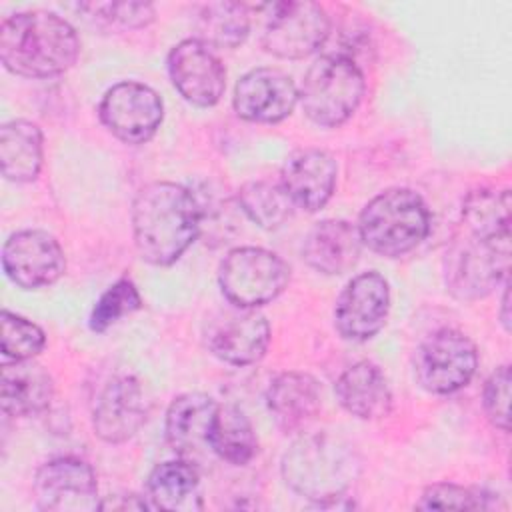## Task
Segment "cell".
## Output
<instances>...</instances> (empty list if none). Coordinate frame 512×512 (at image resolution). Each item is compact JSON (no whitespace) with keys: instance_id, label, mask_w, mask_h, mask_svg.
<instances>
[{"instance_id":"6da1fadb","label":"cell","mask_w":512,"mask_h":512,"mask_svg":"<svg viewBox=\"0 0 512 512\" xmlns=\"http://www.w3.org/2000/svg\"><path fill=\"white\" fill-rule=\"evenodd\" d=\"M202 212L198 198L174 182H150L132 202V234L142 260L174 264L198 238Z\"/></svg>"},{"instance_id":"7a4b0ae2","label":"cell","mask_w":512,"mask_h":512,"mask_svg":"<svg viewBox=\"0 0 512 512\" xmlns=\"http://www.w3.org/2000/svg\"><path fill=\"white\" fill-rule=\"evenodd\" d=\"M80 38L68 20L46 10L18 12L2 20L0 60L24 78H52L74 66Z\"/></svg>"},{"instance_id":"3957f363","label":"cell","mask_w":512,"mask_h":512,"mask_svg":"<svg viewBox=\"0 0 512 512\" xmlns=\"http://www.w3.org/2000/svg\"><path fill=\"white\" fill-rule=\"evenodd\" d=\"M280 472L294 494L328 506L354 484L360 458L352 444L334 434H304L284 452Z\"/></svg>"},{"instance_id":"277c9868","label":"cell","mask_w":512,"mask_h":512,"mask_svg":"<svg viewBox=\"0 0 512 512\" xmlns=\"http://www.w3.org/2000/svg\"><path fill=\"white\" fill-rule=\"evenodd\" d=\"M430 232V212L424 200L408 188H388L374 196L358 218L364 246L386 258L412 252Z\"/></svg>"},{"instance_id":"5b68a950","label":"cell","mask_w":512,"mask_h":512,"mask_svg":"<svg viewBox=\"0 0 512 512\" xmlns=\"http://www.w3.org/2000/svg\"><path fill=\"white\" fill-rule=\"evenodd\" d=\"M364 88V74L350 56L324 54L306 70L298 100L314 124L336 128L356 112Z\"/></svg>"},{"instance_id":"8992f818","label":"cell","mask_w":512,"mask_h":512,"mask_svg":"<svg viewBox=\"0 0 512 512\" xmlns=\"http://www.w3.org/2000/svg\"><path fill=\"white\" fill-rule=\"evenodd\" d=\"M290 280L288 264L258 246L230 250L218 270V284L226 300L242 308H258L278 298Z\"/></svg>"},{"instance_id":"52a82bcc","label":"cell","mask_w":512,"mask_h":512,"mask_svg":"<svg viewBox=\"0 0 512 512\" xmlns=\"http://www.w3.org/2000/svg\"><path fill=\"white\" fill-rule=\"evenodd\" d=\"M478 352L474 342L456 328L428 334L414 352V376L430 394L462 390L476 374Z\"/></svg>"},{"instance_id":"ba28073f","label":"cell","mask_w":512,"mask_h":512,"mask_svg":"<svg viewBox=\"0 0 512 512\" xmlns=\"http://www.w3.org/2000/svg\"><path fill=\"white\" fill-rule=\"evenodd\" d=\"M262 8L268 10L262 30V46L276 58H306L330 36V18L316 2L288 0L272 2Z\"/></svg>"},{"instance_id":"9c48e42d","label":"cell","mask_w":512,"mask_h":512,"mask_svg":"<svg viewBox=\"0 0 512 512\" xmlns=\"http://www.w3.org/2000/svg\"><path fill=\"white\" fill-rule=\"evenodd\" d=\"M204 344L212 356L230 366H250L270 346V324L256 308L232 304L206 320Z\"/></svg>"},{"instance_id":"30bf717a","label":"cell","mask_w":512,"mask_h":512,"mask_svg":"<svg viewBox=\"0 0 512 512\" xmlns=\"http://www.w3.org/2000/svg\"><path fill=\"white\" fill-rule=\"evenodd\" d=\"M98 116L120 142L136 146L148 142L158 132L164 104L154 88L124 80L104 92Z\"/></svg>"},{"instance_id":"8fae6325","label":"cell","mask_w":512,"mask_h":512,"mask_svg":"<svg viewBox=\"0 0 512 512\" xmlns=\"http://www.w3.org/2000/svg\"><path fill=\"white\" fill-rule=\"evenodd\" d=\"M36 506L46 512L102 510L92 466L76 456H58L44 462L34 474Z\"/></svg>"},{"instance_id":"7c38bea8","label":"cell","mask_w":512,"mask_h":512,"mask_svg":"<svg viewBox=\"0 0 512 512\" xmlns=\"http://www.w3.org/2000/svg\"><path fill=\"white\" fill-rule=\"evenodd\" d=\"M510 242L478 238L456 244L446 254V286L460 300H478L508 278Z\"/></svg>"},{"instance_id":"4fadbf2b","label":"cell","mask_w":512,"mask_h":512,"mask_svg":"<svg viewBox=\"0 0 512 512\" xmlns=\"http://www.w3.org/2000/svg\"><path fill=\"white\" fill-rule=\"evenodd\" d=\"M2 268L18 288L38 290L60 280L66 256L52 234L30 228L8 236L2 246Z\"/></svg>"},{"instance_id":"5bb4252c","label":"cell","mask_w":512,"mask_h":512,"mask_svg":"<svg viewBox=\"0 0 512 512\" xmlns=\"http://www.w3.org/2000/svg\"><path fill=\"white\" fill-rule=\"evenodd\" d=\"M390 288L382 274L370 270L354 276L334 304V326L344 340L366 342L386 324Z\"/></svg>"},{"instance_id":"9a60e30c","label":"cell","mask_w":512,"mask_h":512,"mask_svg":"<svg viewBox=\"0 0 512 512\" xmlns=\"http://www.w3.org/2000/svg\"><path fill=\"white\" fill-rule=\"evenodd\" d=\"M148 404L140 380L132 374L112 376L96 394L92 430L108 444H122L136 436L146 422Z\"/></svg>"},{"instance_id":"2e32d148","label":"cell","mask_w":512,"mask_h":512,"mask_svg":"<svg viewBox=\"0 0 512 512\" xmlns=\"http://www.w3.org/2000/svg\"><path fill=\"white\" fill-rule=\"evenodd\" d=\"M168 74L180 96L200 108L218 104L226 88L220 58L198 38H186L170 50Z\"/></svg>"},{"instance_id":"e0dca14e","label":"cell","mask_w":512,"mask_h":512,"mask_svg":"<svg viewBox=\"0 0 512 512\" xmlns=\"http://www.w3.org/2000/svg\"><path fill=\"white\" fill-rule=\"evenodd\" d=\"M298 102V88L280 68H254L234 86V112L246 122L274 124L288 118Z\"/></svg>"},{"instance_id":"ac0fdd59","label":"cell","mask_w":512,"mask_h":512,"mask_svg":"<svg viewBox=\"0 0 512 512\" xmlns=\"http://www.w3.org/2000/svg\"><path fill=\"white\" fill-rule=\"evenodd\" d=\"M338 166L332 154L320 148L292 152L280 172V184L294 208L306 212L322 210L334 194Z\"/></svg>"},{"instance_id":"d6986e66","label":"cell","mask_w":512,"mask_h":512,"mask_svg":"<svg viewBox=\"0 0 512 512\" xmlns=\"http://www.w3.org/2000/svg\"><path fill=\"white\" fill-rule=\"evenodd\" d=\"M216 402L202 392H186L172 400L166 412V440L184 460L196 464L206 452L208 432L216 412Z\"/></svg>"},{"instance_id":"ffe728a7","label":"cell","mask_w":512,"mask_h":512,"mask_svg":"<svg viewBox=\"0 0 512 512\" xmlns=\"http://www.w3.org/2000/svg\"><path fill=\"white\" fill-rule=\"evenodd\" d=\"M360 250L362 240L358 226L346 220H322L306 234L302 258L316 272L338 276L358 262Z\"/></svg>"},{"instance_id":"44dd1931","label":"cell","mask_w":512,"mask_h":512,"mask_svg":"<svg viewBox=\"0 0 512 512\" xmlns=\"http://www.w3.org/2000/svg\"><path fill=\"white\" fill-rule=\"evenodd\" d=\"M54 394L52 376L32 360H4L0 404L8 416L24 418L44 412Z\"/></svg>"},{"instance_id":"7402d4cb","label":"cell","mask_w":512,"mask_h":512,"mask_svg":"<svg viewBox=\"0 0 512 512\" xmlns=\"http://www.w3.org/2000/svg\"><path fill=\"white\" fill-rule=\"evenodd\" d=\"M334 392L340 406L360 420L384 418L392 408L388 380L384 372L368 360L346 368L336 380Z\"/></svg>"},{"instance_id":"603a6c76","label":"cell","mask_w":512,"mask_h":512,"mask_svg":"<svg viewBox=\"0 0 512 512\" xmlns=\"http://www.w3.org/2000/svg\"><path fill=\"white\" fill-rule=\"evenodd\" d=\"M320 400V384L306 372H282L266 390L268 410L286 432L306 426L320 410Z\"/></svg>"},{"instance_id":"cb8c5ba5","label":"cell","mask_w":512,"mask_h":512,"mask_svg":"<svg viewBox=\"0 0 512 512\" xmlns=\"http://www.w3.org/2000/svg\"><path fill=\"white\" fill-rule=\"evenodd\" d=\"M146 498L154 510H202L200 474L196 464L180 458L158 464L146 482Z\"/></svg>"},{"instance_id":"d4e9b609","label":"cell","mask_w":512,"mask_h":512,"mask_svg":"<svg viewBox=\"0 0 512 512\" xmlns=\"http://www.w3.org/2000/svg\"><path fill=\"white\" fill-rule=\"evenodd\" d=\"M44 160L42 130L30 120H10L0 128V172L6 180L24 184L38 178Z\"/></svg>"},{"instance_id":"484cf974","label":"cell","mask_w":512,"mask_h":512,"mask_svg":"<svg viewBox=\"0 0 512 512\" xmlns=\"http://www.w3.org/2000/svg\"><path fill=\"white\" fill-rule=\"evenodd\" d=\"M462 222L472 238L510 242V190H472L462 202Z\"/></svg>"},{"instance_id":"4316f807","label":"cell","mask_w":512,"mask_h":512,"mask_svg":"<svg viewBox=\"0 0 512 512\" xmlns=\"http://www.w3.org/2000/svg\"><path fill=\"white\" fill-rule=\"evenodd\" d=\"M208 446L210 452L220 460L234 466H244L256 456L258 438L252 422L238 406L218 404L208 432Z\"/></svg>"},{"instance_id":"83f0119b","label":"cell","mask_w":512,"mask_h":512,"mask_svg":"<svg viewBox=\"0 0 512 512\" xmlns=\"http://www.w3.org/2000/svg\"><path fill=\"white\" fill-rule=\"evenodd\" d=\"M198 40L210 48H238L250 32V12L240 2L202 4L196 18Z\"/></svg>"},{"instance_id":"f1b7e54d","label":"cell","mask_w":512,"mask_h":512,"mask_svg":"<svg viewBox=\"0 0 512 512\" xmlns=\"http://www.w3.org/2000/svg\"><path fill=\"white\" fill-rule=\"evenodd\" d=\"M238 204L244 214L264 230L282 228L294 212V204L282 184L268 180H250L238 190Z\"/></svg>"},{"instance_id":"f546056e","label":"cell","mask_w":512,"mask_h":512,"mask_svg":"<svg viewBox=\"0 0 512 512\" xmlns=\"http://www.w3.org/2000/svg\"><path fill=\"white\" fill-rule=\"evenodd\" d=\"M2 336L0 348L4 360H32L46 346L44 330L32 320L14 314L10 310H2L0 316Z\"/></svg>"},{"instance_id":"4dcf8cb0","label":"cell","mask_w":512,"mask_h":512,"mask_svg":"<svg viewBox=\"0 0 512 512\" xmlns=\"http://www.w3.org/2000/svg\"><path fill=\"white\" fill-rule=\"evenodd\" d=\"M140 306H142V296L136 284L130 278H120L112 286H108L96 300L88 320L90 330L106 332L120 318L140 310Z\"/></svg>"},{"instance_id":"1f68e13d","label":"cell","mask_w":512,"mask_h":512,"mask_svg":"<svg viewBox=\"0 0 512 512\" xmlns=\"http://www.w3.org/2000/svg\"><path fill=\"white\" fill-rule=\"evenodd\" d=\"M492 492L484 488H468L452 482H438L428 486L420 500L418 510H490L496 504L490 502Z\"/></svg>"},{"instance_id":"d6a6232c","label":"cell","mask_w":512,"mask_h":512,"mask_svg":"<svg viewBox=\"0 0 512 512\" xmlns=\"http://www.w3.org/2000/svg\"><path fill=\"white\" fill-rule=\"evenodd\" d=\"M80 10L122 28H144L156 16L150 2H88L80 4Z\"/></svg>"},{"instance_id":"836d02e7","label":"cell","mask_w":512,"mask_h":512,"mask_svg":"<svg viewBox=\"0 0 512 512\" xmlns=\"http://www.w3.org/2000/svg\"><path fill=\"white\" fill-rule=\"evenodd\" d=\"M482 406L488 420L508 432L510 426V366H498L486 380L482 390Z\"/></svg>"},{"instance_id":"e575fe53","label":"cell","mask_w":512,"mask_h":512,"mask_svg":"<svg viewBox=\"0 0 512 512\" xmlns=\"http://www.w3.org/2000/svg\"><path fill=\"white\" fill-rule=\"evenodd\" d=\"M508 308H510V292H508V280H504V290H502V300H500V322H502L506 332L510 330Z\"/></svg>"}]
</instances>
